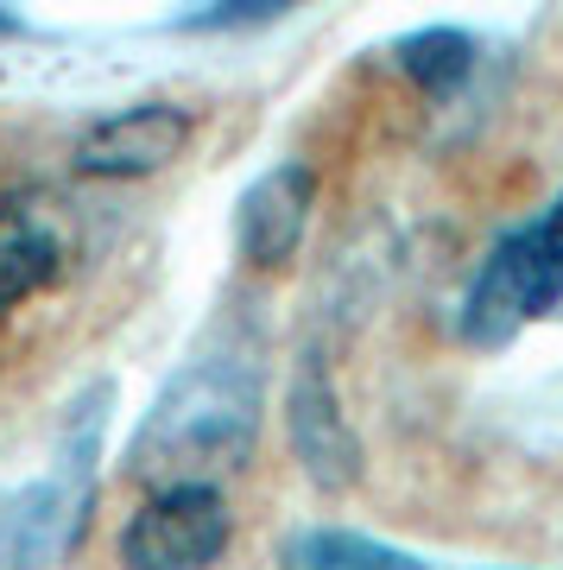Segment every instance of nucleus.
<instances>
[{"label": "nucleus", "instance_id": "f257e3e1", "mask_svg": "<svg viewBox=\"0 0 563 570\" xmlns=\"http://www.w3.org/2000/svg\"><path fill=\"white\" fill-rule=\"evenodd\" d=\"M266 419V362L260 336L216 330L190 362L152 393L140 425L127 438L121 469L146 489L171 482H216L254 456Z\"/></svg>", "mask_w": 563, "mask_h": 570}, {"label": "nucleus", "instance_id": "f03ea898", "mask_svg": "<svg viewBox=\"0 0 563 570\" xmlns=\"http://www.w3.org/2000/svg\"><path fill=\"white\" fill-rule=\"evenodd\" d=\"M235 546V513L216 482L152 489L115 532L121 570H216Z\"/></svg>", "mask_w": 563, "mask_h": 570}, {"label": "nucleus", "instance_id": "7ed1b4c3", "mask_svg": "<svg viewBox=\"0 0 563 570\" xmlns=\"http://www.w3.org/2000/svg\"><path fill=\"white\" fill-rule=\"evenodd\" d=\"M96 475L101 469L58 463L32 482L0 489V570H58L77 558L89 513H96Z\"/></svg>", "mask_w": 563, "mask_h": 570}, {"label": "nucleus", "instance_id": "20e7f679", "mask_svg": "<svg viewBox=\"0 0 563 570\" xmlns=\"http://www.w3.org/2000/svg\"><path fill=\"white\" fill-rule=\"evenodd\" d=\"M285 444L298 456V469L310 475V489L343 494L362 482V431L343 406V387H336V362L323 343H304L292 374H285Z\"/></svg>", "mask_w": 563, "mask_h": 570}, {"label": "nucleus", "instance_id": "39448f33", "mask_svg": "<svg viewBox=\"0 0 563 570\" xmlns=\"http://www.w3.org/2000/svg\"><path fill=\"white\" fill-rule=\"evenodd\" d=\"M77 254H82L77 209L63 204L51 184L0 190V324L20 305L45 298L51 285H63Z\"/></svg>", "mask_w": 563, "mask_h": 570}, {"label": "nucleus", "instance_id": "423d86ee", "mask_svg": "<svg viewBox=\"0 0 563 570\" xmlns=\"http://www.w3.org/2000/svg\"><path fill=\"white\" fill-rule=\"evenodd\" d=\"M190 140H197V108L171 102V96H140V102L82 127L77 146H70V165H77V178L134 184L171 171L190 153Z\"/></svg>", "mask_w": 563, "mask_h": 570}, {"label": "nucleus", "instance_id": "0eeeda50", "mask_svg": "<svg viewBox=\"0 0 563 570\" xmlns=\"http://www.w3.org/2000/svg\"><path fill=\"white\" fill-rule=\"evenodd\" d=\"M310 209H317V171L304 159H273L235 197V254L247 266H260V273L285 266L304 247Z\"/></svg>", "mask_w": 563, "mask_h": 570}, {"label": "nucleus", "instance_id": "6e6552de", "mask_svg": "<svg viewBox=\"0 0 563 570\" xmlns=\"http://www.w3.org/2000/svg\"><path fill=\"white\" fill-rule=\"evenodd\" d=\"M386 58H393V70L418 96L456 102L468 82H475V70H482V39L468 26H418V32H399V39L386 45Z\"/></svg>", "mask_w": 563, "mask_h": 570}, {"label": "nucleus", "instance_id": "1a4fd4ad", "mask_svg": "<svg viewBox=\"0 0 563 570\" xmlns=\"http://www.w3.org/2000/svg\"><path fill=\"white\" fill-rule=\"evenodd\" d=\"M279 570H431L418 551L355 527H298L279 539Z\"/></svg>", "mask_w": 563, "mask_h": 570}, {"label": "nucleus", "instance_id": "9d476101", "mask_svg": "<svg viewBox=\"0 0 563 570\" xmlns=\"http://www.w3.org/2000/svg\"><path fill=\"white\" fill-rule=\"evenodd\" d=\"M506 235H513V247H520V266H525V279H532L539 317H557L563 311V184L532 223H513Z\"/></svg>", "mask_w": 563, "mask_h": 570}, {"label": "nucleus", "instance_id": "9b49d317", "mask_svg": "<svg viewBox=\"0 0 563 570\" xmlns=\"http://www.w3.org/2000/svg\"><path fill=\"white\" fill-rule=\"evenodd\" d=\"M285 20V0H221V7H190L171 13V32H254V26Z\"/></svg>", "mask_w": 563, "mask_h": 570}, {"label": "nucleus", "instance_id": "f8f14e48", "mask_svg": "<svg viewBox=\"0 0 563 570\" xmlns=\"http://www.w3.org/2000/svg\"><path fill=\"white\" fill-rule=\"evenodd\" d=\"M20 32H32V26H26V13H13V7H0V39H20Z\"/></svg>", "mask_w": 563, "mask_h": 570}]
</instances>
